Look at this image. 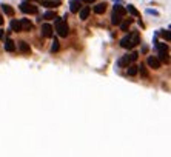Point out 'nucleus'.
<instances>
[{
    "label": "nucleus",
    "instance_id": "4be33fe9",
    "mask_svg": "<svg viewBox=\"0 0 171 157\" xmlns=\"http://www.w3.org/2000/svg\"><path fill=\"white\" fill-rule=\"evenodd\" d=\"M160 36L163 37V39H165L166 42H170L171 40V34H170V29H162L160 31Z\"/></svg>",
    "mask_w": 171,
    "mask_h": 157
},
{
    "label": "nucleus",
    "instance_id": "aec40b11",
    "mask_svg": "<svg viewBox=\"0 0 171 157\" xmlns=\"http://www.w3.org/2000/svg\"><path fill=\"white\" fill-rule=\"evenodd\" d=\"M139 72V68H137V65H130V66H128V76H136Z\"/></svg>",
    "mask_w": 171,
    "mask_h": 157
},
{
    "label": "nucleus",
    "instance_id": "4468645a",
    "mask_svg": "<svg viewBox=\"0 0 171 157\" xmlns=\"http://www.w3.org/2000/svg\"><path fill=\"white\" fill-rule=\"evenodd\" d=\"M113 13H116V14H119V16H125L127 14V9L123 8V6H120V5H114V8H113Z\"/></svg>",
    "mask_w": 171,
    "mask_h": 157
},
{
    "label": "nucleus",
    "instance_id": "1a4fd4ad",
    "mask_svg": "<svg viewBox=\"0 0 171 157\" xmlns=\"http://www.w3.org/2000/svg\"><path fill=\"white\" fill-rule=\"evenodd\" d=\"M42 5L45 8H57V6H60V0H43Z\"/></svg>",
    "mask_w": 171,
    "mask_h": 157
},
{
    "label": "nucleus",
    "instance_id": "5701e85b",
    "mask_svg": "<svg viewBox=\"0 0 171 157\" xmlns=\"http://www.w3.org/2000/svg\"><path fill=\"white\" fill-rule=\"evenodd\" d=\"M43 19H46V20H52V19H56V13H54V11H46Z\"/></svg>",
    "mask_w": 171,
    "mask_h": 157
},
{
    "label": "nucleus",
    "instance_id": "f257e3e1",
    "mask_svg": "<svg viewBox=\"0 0 171 157\" xmlns=\"http://www.w3.org/2000/svg\"><path fill=\"white\" fill-rule=\"evenodd\" d=\"M139 43H140V37H139L137 32H131L120 40V46L125 48V49H131V48L137 46Z\"/></svg>",
    "mask_w": 171,
    "mask_h": 157
},
{
    "label": "nucleus",
    "instance_id": "f3484780",
    "mask_svg": "<svg viewBox=\"0 0 171 157\" xmlns=\"http://www.w3.org/2000/svg\"><path fill=\"white\" fill-rule=\"evenodd\" d=\"M89 16V8L88 6H83V8H80V19L82 20H86Z\"/></svg>",
    "mask_w": 171,
    "mask_h": 157
},
{
    "label": "nucleus",
    "instance_id": "412c9836",
    "mask_svg": "<svg viewBox=\"0 0 171 157\" xmlns=\"http://www.w3.org/2000/svg\"><path fill=\"white\" fill-rule=\"evenodd\" d=\"M125 9H127V11H128V13H130V14H133V16H134V17H139V16H140V14H139V11L136 9L134 6H133V5H128L127 8H125Z\"/></svg>",
    "mask_w": 171,
    "mask_h": 157
},
{
    "label": "nucleus",
    "instance_id": "ddd939ff",
    "mask_svg": "<svg viewBox=\"0 0 171 157\" xmlns=\"http://www.w3.org/2000/svg\"><path fill=\"white\" fill-rule=\"evenodd\" d=\"M5 49H6L8 52H13L14 49H16V43H14V40L6 39V40H5Z\"/></svg>",
    "mask_w": 171,
    "mask_h": 157
},
{
    "label": "nucleus",
    "instance_id": "2eb2a0df",
    "mask_svg": "<svg viewBox=\"0 0 171 157\" xmlns=\"http://www.w3.org/2000/svg\"><path fill=\"white\" fill-rule=\"evenodd\" d=\"M106 11V3H99V5L94 6V13L96 14H103Z\"/></svg>",
    "mask_w": 171,
    "mask_h": 157
},
{
    "label": "nucleus",
    "instance_id": "c85d7f7f",
    "mask_svg": "<svg viewBox=\"0 0 171 157\" xmlns=\"http://www.w3.org/2000/svg\"><path fill=\"white\" fill-rule=\"evenodd\" d=\"M3 39V29H0V40Z\"/></svg>",
    "mask_w": 171,
    "mask_h": 157
},
{
    "label": "nucleus",
    "instance_id": "20e7f679",
    "mask_svg": "<svg viewBox=\"0 0 171 157\" xmlns=\"http://www.w3.org/2000/svg\"><path fill=\"white\" fill-rule=\"evenodd\" d=\"M20 11H22V13H25V14H36V13H37V6L29 5V3L23 2V3L20 5Z\"/></svg>",
    "mask_w": 171,
    "mask_h": 157
},
{
    "label": "nucleus",
    "instance_id": "39448f33",
    "mask_svg": "<svg viewBox=\"0 0 171 157\" xmlns=\"http://www.w3.org/2000/svg\"><path fill=\"white\" fill-rule=\"evenodd\" d=\"M146 63H148V66H150V68H153V70H159V68L162 66V62H160V60H159L157 57H153V56H150V57H148Z\"/></svg>",
    "mask_w": 171,
    "mask_h": 157
},
{
    "label": "nucleus",
    "instance_id": "cd10ccee",
    "mask_svg": "<svg viewBox=\"0 0 171 157\" xmlns=\"http://www.w3.org/2000/svg\"><path fill=\"white\" fill-rule=\"evenodd\" d=\"M80 2H83V3H93V2H96V0H80Z\"/></svg>",
    "mask_w": 171,
    "mask_h": 157
},
{
    "label": "nucleus",
    "instance_id": "6ab92c4d",
    "mask_svg": "<svg viewBox=\"0 0 171 157\" xmlns=\"http://www.w3.org/2000/svg\"><path fill=\"white\" fill-rule=\"evenodd\" d=\"M131 23H133L131 19H128V20H125V22H120V29H122V31H128V28L131 26Z\"/></svg>",
    "mask_w": 171,
    "mask_h": 157
},
{
    "label": "nucleus",
    "instance_id": "b1692460",
    "mask_svg": "<svg viewBox=\"0 0 171 157\" xmlns=\"http://www.w3.org/2000/svg\"><path fill=\"white\" fill-rule=\"evenodd\" d=\"M59 48H60L59 40L54 39V42H52V46H51V51H52V52H57V51H59Z\"/></svg>",
    "mask_w": 171,
    "mask_h": 157
},
{
    "label": "nucleus",
    "instance_id": "bb28decb",
    "mask_svg": "<svg viewBox=\"0 0 171 157\" xmlns=\"http://www.w3.org/2000/svg\"><path fill=\"white\" fill-rule=\"evenodd\" d=\"M146 13L148 14H154V16H157V14H159L157 11H153V9H146Z\"/></svg>",
    "mask_w": 171,
    "mask_h": 157
},
{
    "label": "nucleus",
    "instance_id": "a878e982",
    "mask_svg": "<svg viewBox=\"0 0 171 157\" xmlns=\"http://www.w3.org/2000/svg\"><path fill=\"white\" fill-rule=\"evenodd\" d=\"M130 57H131V60H133V62H136V60H137L139 59V52H131V54H130Z\"/></svg>",
    "mask_w": 171,
    "mask_h": 157
},
{
    "label": "nucleus",
    "instance_id": "423d86ee",
    "mask_svg": "<svg viewBox=\"0 0 171 157\" xmlns=\"http://www.w3.org/2000/svg\"><path fill=\"white\" fill-rule=\"evenodd\" d=\"M131 63H133L131 57H130V54H127V56H123V57H120V59H119L117 66H120V68H128Z\"/></svg>",
    "mask_w": 171,
    "mask_h": 157
},
{
    "label": "nucleus",
    "instance_id": "0eeeda50",
    "mask_svg": "<svg viewBox=\"0 0 171 157\" xmlns=\"http://www.w3.org/2000/svg\"><path fill=\"white\" fill-rule=\"evenodd\" d=\"M52 26L51 25H48V23H45V25H42V36L43 37H46V39H49V37H52Z\"/></svg>",
    "mask_w": 171,
    "mask_h": 157
},
{
    "label": "nucleus",
    "instance_id": "393cba45",
    "mask_svg": "<svg viewBox=\"0 0 171 157\" xmlns=\"http://www.w3.org/2000/svg\"><path fill=\"white\" fill-rule=\"evenodd\" d=\"M139 70H140V72H142V76L143 77H148V74H146V70H145V66H143L142 63H140V66H137Z\"/></svg>",
    "mask_w": 171,
    "mask_h": 157
},
{
    "label": "nucleus",
    "instance_id": "9d476101",
    "mask_svg": "<svg viewBox=\"0 0 171 157\" xmlns=\"http://www.w3.org/2000/svg\"><path fill=\"white\" fill-rule=\"evenodd\" d=\"M20 28H22V31H31V29H32V23L28 20V19H22V20H20Z\"/></svg>",
    "mask_w": 171,
    "mask_h": 157
},
{
    "label": "nucleus",
    "instance_id": "7ed1b4c3",
    "mask_svg": "<svg viewBox=\"0 0 171 157\" xmlns=\"http://www.w3.org/2000/svg\"><path fill=\"white\" fill-rule=\"evenodd\" d=\"M156 46L159 49V60L160 62H168V46L165 43H157Z\"/></svg>",
    "mask_w": 171,
    "mask_h": 157
},
{
    "label": "nucleus",
    "instance_id": "c756f323",
    "mask_svg": "<svg viewBox=\"0 0 171 157\" xmlns=\"http://www.w3.org/2000/svg\"><path fill=\"white\" fill-rule=\"evenodd\" d=\"M0 25H3V17L0 16Z\"/></svg>",
    "mask_w": 171,
    "mask_h": 157
},
{
    "label": "nucleus",
    "instance_id": "f8f14e48",
    "mask_svg": "<svg viewBox=\"0 0 171 157\" xmlns=\"http://www.w3.org/2000/svg\"><path fill=\"white\" fill-rule=\"evenodd\" d=\"M2 11L6 14L8 17H14V14H16V11L11 8L9 5H5V3H2Z\"/></svg>",
    "mask_w": 171,
    "mask_h": 157
},
{
    "label": "nucleus",
    "instance_id": "a211bd4d",
    "mask_svg": "<svg viewBox=\"0 0 171 157\" xmlns=\"http://www.w3.org/2000/svg\"><path fill=\"white\" fill-rule=\"evenodd\" d=\"M120 22H122V16L113 13V16H111V23H113V25H120Z\"/></svg>",
    "mask_w": 171,
    "mask_h": 157
},
{
    "label": "nucleus",
    "instance_id": "9b49d317",
    "mask_svg": "<svg viewBox=\"0 0 171 157\" xmlns=\"http://www.w3.org/2000/svg\"><path fill=\"white\" fill-rule=\"evenodd\" d=\"M19 49H20L23 54H29V52H31V48H29V45L26 43L25 40H20V42H19Z\"/></svg>",
    "mask_w": 171,
    "mask_h": 157
},
{
    "label": "nucleus",
    "instance_id": "6e6552de",
    "mask_svg": "<svg viewBox=\"0 0 171 157\" xmlns=\"http://www.w3.org/2000/svg\"><path fill=\"white\" fill-rule=\"evenodd\" d=\"M80 8H82V2L80 0H73V2L70 3V9H71V13H79L80 11Z\"/></svg>",
    "mask_w": 171,
    "mask_h": 157
},
{
    "label": "nucleus",
    "instance_id": "f03ea898",
    "mask_svg": "<svg viewBox=\"0 0 171 157\" xmlns=\"http://www.w3.org/2000/svg\"><path fill=\"white\" fill-rule=\"evenodd\" d=\"M56 31H57V34H59L60 37H66L68 36L70 28H68L66 22L63 20V19H60V17L56 19Z\"/></svg>",
    "mask_w": 171,
    "mask_h": 157
},
{
    "label": "nucleus",
    "instance_id": "dca6fc26",
    "mask_svg": "<svg viewBox=\"0 0 171 157\" xmlns=\"http://www.w3.org/2000/svg\"><path fill=\"white\" fill-rule=\"evenodd\" d=\"M9 26H11V29H13L14 32H20V31H22V28H20V22H17V20H11Z\"/></svg>",
    "mask_w": 171,
    "mask_h": 157
}]
</instances>
